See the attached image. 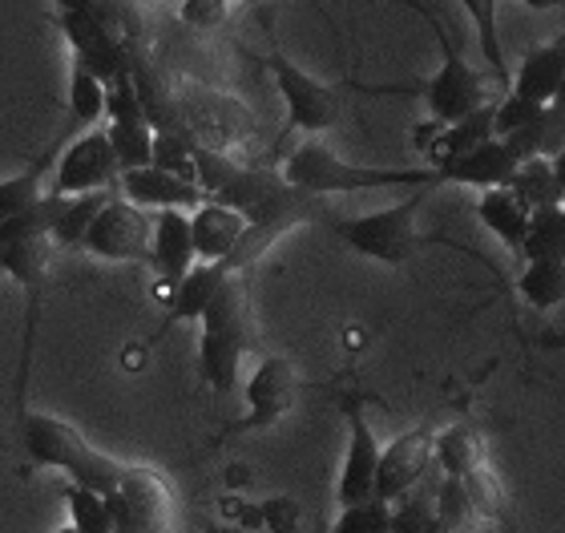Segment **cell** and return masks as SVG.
Wrapping results in <instances>:
<instances>
[{"mask_svg": "<svg viewBox=\"0 0 565 533\" xmlns=\"http://www.w3.org/2000/svg\"><path fill=\"white\" fill-rule=\"evenodd\" d=\"M282 178L299 186L303 194H360V190H416V186H440L436 167H360L343 162L328 142L307 138L287 154Z\"/></svg>", "mask_w": 565, "mask_h": 533, "instance_id": "6da1fadb", "label": "cell"}, {"mask_svg": "<svg viewBox=\"0 0 565 533\" xmlns=\"http://www.w3.org/2000/svg\"><path fill=\"white\" fill-rule=\"evenodd\" d=\"M199 367L202 380L214 392H231L238 384V364L255 348V323H250V291L247 271H231L226 284L202 311Z\"/></svg>", "mask_w": 565, "mask_h": 533, "instance_id": "7a4b0ae2", "label": "cell"}, {"mask_svg": "<svg viewBox=\"0 0 565 533\" xmlns=\"http://www.w3.org/2000/svg\"><path fill=\"white\" fill-rule=\"evenodd\" d=\"M24 452H29L33 465L61 469L73 486L94 489L102 498H109V493L126 481V473H130V465H121V461H114V457H106V452H97L70 420L49 416V413L24 416Z\"/></svg>", "mask_w": 565, "mask_h": 533, "instance_id": "3957f363", "label": "cell"}, {"mask_svg": "<svg viewBox=\"0 0 565 533\" xmlns=\"http://www.w3.org/2000/svg\"><path fill=\"white\" fill-rule=\"evenodd\" d=\"M424 194H428V186H416V190H408V199L392 202L384 211L340 218V223H335V235H340L355 255H364V259H376V263H384V267H404V263L424 247V235H420V226H416Z\"/></svg>", "mask_w": 565, "mask_h": 533, "instance_id": "277c9868", "label": "cell"}, {"mask_svg": "<svg viewBox=\"0 0 565 533\" xmlns=\"http://www.w3.org/2000/svg\"><path fill=\"white\" fill-rule=\"evenodd\" d=\"M424 17L433 21V33H436V41H440V70L420 85V97L436 126H452V121L469 118L472 109L489 106L497 82L484 77V73H477L469 61L460 57L457 49H452V41L445 36V24L436 21L433 12H424ZM497 94H501V89H497Z\"/></svg>", "mask_w": 565, "mask_h": 533, "instance_id": "5b68a950", "label": "cell"}, {"mask_svg": "<svg viewBox=\"0 0 565 533\" xmlns=\"http://www.w3.org/2000/svg\"><path fill=\"white\" fill-rule=\"evenodd\" d=\"M267 70L275 77L282 106H287V126L303 134H323L331 130L343 114L340 89L323 85L319 77H311L307 70H299L295 61H287L282 53H267Z\"/></svg>", "mask_w": 565, "mask_h": 533, "instance_id": "8992f818", "label": "cell"}, {"mask_svg": "<svg viewBox=\"0 0 565 533\" xmlns=\"http://www.w3.org/2000/svg\"><path fill=\"white\" fill-rule=\"evenodd\" d=\"M118 178L121 162L114 154V146H109V134L85 130L70 146H61L49 194L73 199V194H89V190H118Z\"/></svg>", "mask_w": 565, "mask_h": 533, "instance_id": "52a82bcc", "label": "cell"}, {"mask_svg": "<svg viewBox=\"0 0 565 533\" xmlns=\"http://www.w3.org/2000/svg\"><path fill=\"white\" fill-rule=\"evenodd\" d=\"M109 513H114V533H170L174 530V493L166 477L150 469L126 473L114 493H109Z\"/></svg>", "mask_w": 565, "mask_h": 533, "instance_id": "ba28073f", "label": "cell"}, {"mask_svg": "<svg viewBox=\"0 0 565 533\" xmlns=\"http://www.w3.org/2000/svg\"><path fill=\"white\" fill-rule=\"evenodd\" d=\"M106 134L118 154L121 170L150 167L153 162V121L141 106V94L134 85V73L106 85Z\"/></svg>", "mask_w": 565, "mask_h": 533, "instance_id": "9c48e42d", "label": "cell"}, {"mask_svg": "<svg viewBox=\"0 0 565 533\" xmlns=\"http://www.w3.org/2000/svg\"><path fill=\"white\" fill-rule=\"evenodd\" d=\"M150 235H153V218L141 206H134L130 199H114L97 211L89 235H85L82 247L97 259L109 263H130V259H150Z\"/></svg>", "mask_w": 565, "mask_h": 533, "instance_id": "30bf717a", "label": "cell"}, {"mask_svg": "<svg viewBox=\"0 0 565 533\" xmlns=\"http://www.w3.org/2000/svg\"><path fill=\"white\" fill-rule=\"evenodd\" d=\"M380 452L384 445L376 440L372 425L360 404H348V457H343L340 481H335V501L343 505H355V501L376 498V469H380Z\"/></svg>", "mask_w": 565, "mask_h": 533, "instance_id": "8fae6325", "label": "cell"}, {"mask_svg": "<svg viewBox=\"0 0 565 533\" xmlns=\"http://www.w3.org/2000/svg\"><path fill=\"white\" fill-rule=\"evenodd\" d=\"M433 433L428 428H413V433H401V437L384 445L380 452V469H376V498L384 501H401L408 489H416L433 469Z\"/></svg>", "mask_w": 565, "mask_h": 533, "instance_id": "7c38bea8", "label": "cell"}, {"mask_svg": "<svg viewBox=\"0 0 565 533\" xmlns=\"http://www.w3.org/2000/svg\"><path fill=\"white\" fill-rule=\"evenodd\" d=\"M295 396H299V372L287 355H267L247 380V425L263 428L275 425L282 413H291Z\"/></svg>", "mask_w": 565, "mask_h": 533, "instance_id": "4fadbf2b", "label": "cell"}, {"mask_svg": "<svg viewBox=\"0 0 565 533\" xmlns=\"http://www.w3.org/2000/svg\"><path fill=\"white\" fill-rule=\"evenodd\" d=\"M118 194L121 199H130L134 206L141 211H194L199 202H206L199 182H190V178H178L162 167H134V170H121L118 178Z\"/></svg>", "mask_w": 565, "mask_h": 533, "instance_id": "5bb4252c", "label": "cell"}, {"mask_svg": "<svg viewBox=\"0 0 565 533\" xmlns=\"http://www.w3.org/2000/svg\"><path fill=\"white\" fill-rule=\"evenodd\" d=\"M518 167L521 162L513 158V150H509L501 138H489V142L472 146V150H465V154L436 162V174H440V186L452 182V186L497 190V186H509V182H513Z\"/></svg>", "mask_w": 565, "mask_h": 533, "instance_id": "9a60e30c", "label": "cell"}, {"mask_svg": "<svg viewBox=\"0 0 565 533\" xmlns=\"http://www.w3.org/2000/svg\"><path fill=\"white\" fill-rule=\"evenodd\" d=\"M150 263L158 271V284L170 287L199 263L194 255V235H190V211H153V235H150Z\"/></svg>", "mask_w": 565, "mask_h": 533, "instance_id": "2e32d148", "label": "cell"}, {"mask_svg": "<svg viewBox=\"0 0 565 533\" xmlns=\"http://www.w3.org/2000/svg\"><path fill=\"white\" fill-rule=\"evenodd\" d=\"M247 231V218L235 211V206H223V202H199L190 211V235H194V255L202 263H223L231 259V250L238 247V238Z\"/></svg>", "mask_w": 565, "mask_h": 533, "instance_id": "e0dca14e", "label": "cell"}, {"mask_svg": "<svg viewBox=\"0 0 565 533\" xmlns=\"http://www.w3.org/2000/svg\"><path fill=\"white\" fill-rule=\"evenodd\" d=\"M565 77V33L550 45H537L533 53L521 57V65L513 70V82H509L505 94H518L533 106H550L557 97V85Z\"/></svg>", "mask_w": 565, "mask_h": 533, "instance_id": "ac0fdd59", "label": "cell"}, {"mask_svg": "<svg viewBox=\"0 0 565 533\" xmlns=\"http://www.w3.org/2000/svg\"><path fill=\"white\" fill-rule=\"evenodd\" d=\"M477 218L497 243H505L513 255L525 250V235H530V206L513 194L509 186H497V190H481V199H477Z\"/></svg>", "mask_w": 565, "mask_h": 533, "instance_id": "d6986e66", "label": "cell"}, {"mask_svg": "<svg viewBox=\"0 0 565 533\" xmlns=\"http://www.w3.org/2000/svg\"><path fill=\"white\" fill-rule=\"evenodd\" d=\"M231 267L226 263H194L182 279H178L166 296H170V308H166V323H186V320H202L206 303L214 299V291L226 284Z\"/></svg>", "mask_w": 565, "mask_h": 533, "instance_id": "ffe728a7", "label": "cell"}, {"mask_svg": "<svg viewBox=\"0 0 565 533\" xmlns=\"http://www.w3.org/2000/svg\"><path fill=\"white\" fill-rule=\"evenodd\" d=\"M53 238L49 235H21L0 247V271L17 279V284L29 291V299L41 296V287L49 279V267H53Z\"/></svg>", "mask_w": 565, "mask_h": 533, "instance_id": "44dd1931", "label": "cell"}, {"mask_svg": "<svg viewBox=\"0 0 565 533\" xmlns=\"http://www.w3.org/2000/svg\"><path fill=\"white\" fill-rule=\"evenodd\" d=\"M61 146H65V138H61L53 150H45V154L36 158L29 170H21V174H12L0 182V218H12V214H21V211H29V206H36V202L49 199Z\"/></svg>", "mask_w": 565, "mask_h": 533, "instance_id": "7402d4cb", "label": "cell"}, {"mask_svg": "<svg viewBox=\"0 0 565 533\" xmlns=\"http://www.w3.org/2000/svg\"><path fill=\"white\" fill-rule=\"evenodd\" d=\"M460 12L469 17L472 33H477V45H481V57L489 65V77L497 82V89L505 94L509 82H513V70H509L505 45H501V21H497V4L501 0H457Z\"/></svg>", "mask_w": 565, "mask_h": 533, "instance_id": "603a6c76", "label": "cell"}, {"mask_svg": "<svg viewBox=\"0 0 565 533\" xmlns=\"http://www.w3.org/2000/svg\"><path fill=\"white\" fill-rule=\"evenodd\" d=\"M433 461L445 477H472L477 469H484V440L481 433L460 420V425L445 428L433 437Z\"/></svg>", "mask_w": 565, "mask_h": 533, "instance_id": "cb8c5ba5", "label": "cell"}, {"mask_svg": "<svg viewBox=\"0 0 565 533\" xmlns=\"http://www.w3.org/2000/svg\"><path fill=\"white\" fill-rule=\"evenodd\" d=\"M114 194H118V190H89V194H73V199H61L57 218H53V231H49L53 247H61V250L82 247L85 235H89V226H94V218H97V211H102V206H106Z\"/></svg>", "mask_w": 565, "mask_h": 533, "instance_id": "d4e9b609", "label": "cell"}, {"mask_svg": "<svg viewBox=\"0 0 565 533\" xmlns=\"http://www.w3.org/2000/svg\"><path fill=\"white\" fill-rule=\"evenodd\" d=\"M106 118V82L89 73L82 61H73L70 70V130H89Z\"/></svg>", "mask_w": 565, "mask_h": 533, "instance_id": "484cf974", "label": "cell"}, {"mask_svg": "<svg viewBox=\"0 0 565 533\" xmlns=\"http://www.w3.org/2000/svg\"><path fill=\"white\" fill-rule=\"evenodd\" d=\"M521 259H550L565 263V206H542L530 211V235H525V250Z\"/></svg>", "mask_w": 565, "mask_h": 533, "instance_id": "4316f807", "label": "cell"}, {"mask_svg": "<svg viewBox=\"0 0 565 533\" xmlns=\"http://www.w3.org/2000/svg\"><path fill=\"white\" fill-rule=\"evenodd\" d=\"M521 299L530 303L533 311H554L565 303V263L550 259H533L518 279Z\"/></svg>", "mask_w": 565, "mask_h": 533, "instance_id": "83f0119b", "label": "cell"}, {"mask_svg": "<svg viewBox=\"0 0 565 533\" xmlns=\"http://www.w3.org/2000/svg\"><path fill=\"white\" fill-rule=\"evenodd\" d=\"M420 486L408 489L401 501H392V533H452L436 513V489Z\"/></svg>", "mask_w": 565, "mask_h": 533, "instance_id": "f1b7e54d", "label": "cell"}, {"mask_svg": "<svg viewBox=\"0 0 565 533\" xmlns=\"http://www.w3.org/2000/svg\"><path fill=\"white\" fill-rule=\"evenodd\" d=\"M509 190H513L530 211H542V206L565 202L562 186H557V178H554V167H550V158H530V162H521L513 182H509Z\"/></svg>", "mask_w": 565, "mask_h": 533, "instance_id": "f546056e", "label": "cell"}, {"mask_svg": "<svg viewBox=\"0 0 565 533\" xmlns=\"http://www.w3.org/2000/svg\"><path fill=\"white\" fill-rule=\"evenodd\" d=\"M436 513H440V522L452 533H477V525L484 522V513L477 510L465 477H440V486H436Z\"/></svg>", "mask_w": 565, "mask_h": 533, "instance_id": "4dcf8cb0", "label": "cell"}, {"mask_svg": "<svg viewBox=\"0 0 565 533\" xmlns=\"http://www.w3.org/2000/svg\"><path fill=\"white\" fill-rule=\"evenodd\" d=\"M57 9L106 24L109 33H118L126 45H130V29H138V12H134L130 0H57Z\"/></svg>", "mask_w": 565, "mask_h": 533, "instance_id": "1f68e13d", "label": "cell"}, {"mask_svg": "<svg viewBox=\"0 0 565 533\" xmlns=\"http://www.w3.org/2000/svg\"><path fill=\"white\" fill-rule=\"evenodd\" d=\"M331 533H392V501L367 498L355 505H343Z\"/></svg>", "mask_w": 565, "mask_h": 533, "instance_id": "d6a6232c", "label": "cell"}, {"mask_svg": "<svg viewBox=\"0 0 565 533\" xmlns=\"http://www.w3.org/2000/svg\"><path fill=\"white\" fill-rule=\"evenodd\" d=\"M65 505L73 513V525L82 533H114V513H109V501L94 489L70 486L65 489Z\"/></svg>", "mask_w": 565, "mask_h": 533, "instance_id": "836d02e7", "label": "cell"}, {"mask_svg": "<svg viewBox=\"0 0 565 533\" xmlns=\"http://www.w3.org/2000/svg\"><path fill=\"white\" fill-rule=\"evenodd\" d=\"M231 4L235 0H182L178 4V21L194 29V33H214L231 21Z\"/></svg>", "mask_w": 565, "mask_h": 533, "instance_id": "e575fe53", "label": "cell"}, {"mask_svg": "<svg viewBox=\"0 0 565 533\" xmlns=\"http://www.w3.org/2000/svg\"><path fill=\"white\" fill-rule=\"evenodd\" d=\"M533 130H537V158H557L565 150V114L557 106H545Z\"/></svg>", "mask_w": 565, "mask_h": 533, "instance_id": "d590c367", "label": "cell"}, {"mask_svg": "<svg viewBox=\"0 0 565 533\" xmlns=\"http://www.w3.org/2000/svg\"><path fill=\"white\" fill-rule=\"evenodd\" d=\"M530 12H565V0H518Z\"/></svg>", "mask_w": 565, "mask_h": 533, "instance_id": "8d00e7d4", "label": "cell"}, {"mask_svg": "<svg viewBox=\"0 0 565 533\" xmlns=\"http://www.w3.org/2000/svg\"><path fill=\"white\" fill-rule=\"evenodd\" d=\"M550 167H554V178H557V186H562V194H565V150L557 158H550Z\"/></svg>", "mask_w": 565, "mask_h": 533, "instance_id": "74e56055", "label": "cell"}, {"mask_svg": "<svg viewBox=\"0 0 565 533\" xmlns=\"http://www.w3.org/2000/svg\"><path fill=\"white\" fill-rule=\"evenodd\" d=\"M550 106H557V109H562V114H565V77H562V85H557V97H554V102H550Z\"/></svg>", "mask_w": 565, "mask_h": 533, "instance_id": "f35d334b", "label": "cell"}, {"mask_svg": "<svg viewBox=\"0 0 565 533\" xmlns=\"http://www.w3.org/2000/svg\"><path fill=\"white\" fill-rule=\"evenodd\" d=\"M243 4H263V0H243Z\"/></svg>", "mask_w": 565, "mask_h": 533, "instance_id": "ab89813d", "label": "cell"}, {"mask_svg": "<svg viewBox=\"0 0 565 533\" xmlns=\"http://www.w3.org/2000/svg\"><path fill=\"white\" fill-rule=\"evenodd\" d=\"M562 206H565V202H562Z\"/></svg>", "mask_w": 565, "mask_h": 533, "instance_id": "60d3db41", "label": "cell"}]
</instances>
